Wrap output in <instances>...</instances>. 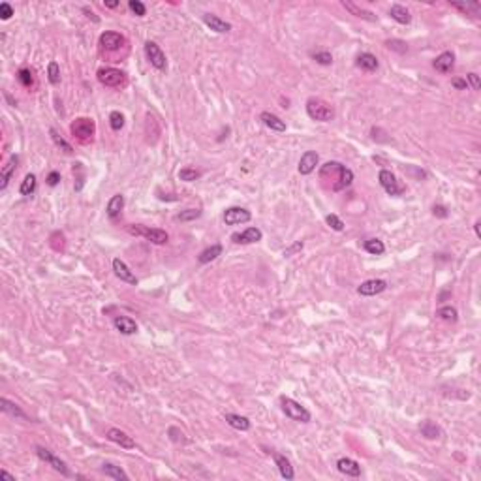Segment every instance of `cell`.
Returning <instances> with one entry per match:
<instances>
[{
  "mask_svg": "<svg viewBox=\"0 0 481 481\" xmlns=\"http://www.w3.org/2000/svg\"><path fill=\"white\" fill-rule=\"evenodd\" d=\"M320 179L333 192H340L354 183V171L340 162H327L320 167Z\"/></svg>",
  "mask_w": 481,
  "mask_h": 481,
  "instance_id": "obj_1",
  "label": "cell"
},
{
  "mask_svg": "<svg viewBox=\"0 0 481 481\" xmlns=\"http://www.w3.org/2000/svg\"><path fill=\"white\" fill-rule=\"evenodd\" d=\"M307 113H309L310 119L318 120V122H329V120H333V117H335L333 107L320 98H309V102H307Z\"/></svg>",
  "mask_w": 481,
  "mask_h": 481,
  "instance_id": "obj_2",
  "label": "cell"
},
{
  "mask_svg": "<svg viewBox=\"0 0 481 481\" xmlns=\"http://www.w3.org/2000/svg\"><path fill=\"white\" fill-rule=\"evenodd\" d=\"M280 406H282V412L290 419L299 423H309L310 421V412L304 408L301 402L293 401L290 397H280Z\"/></svg>",
  "mask_w": 481,
  "mask_h": 481,
  "instance_id": "obj_3",
  "label": "cell"
},
{
  "mask_svg": "<svg viewBox=\"0 0 481 481\" xmlns=\"http://www.w3.org/2000/svg\"><path fill=\"white\" fill-rule=\"evenodd\" d=\"M70 132H72L73 138H77L81 143H89L93 141V136L96 132V124H94L93 119H86V117H79L75 119L70 126Z\"/></svg>",
  "mask_w": 481,
  "mask_h": 481,
  "instance_id": "obj_4",
  "label": "cell"
},
{
  "mask_svg": "<svg viewBox=\"0 0 481 481\" xmlns=\"http://www.w3.org/2000/svg\"><path fill=\"white\" fill-rule=\"evenodd\" d=\"M128 231L132 235H141V237H145L147 241H151L154 244H165L169 241V235L164 230H156V228H145V226L134 224L128 226Z\"/></svg>",
  "mask_w": 481,
  "mask_h": 481,
  "instance_id": "obj_5",
  "label": "cell"
},
{
  "mask_svg": "<svg viewBox=\"0 0 481 481\" xmlns=\"http://www.w3.org/2000/svg\"><path fill=\"white\" fill-rule=\"evenodd\" d=\"M98 81L106 86H122L126 83V73L117 68H102L98 70Z\"/></svg>",
  "mask_w": 481,
  "mask_h": 481,
  "instance_id": "obj_6",
  "label": "cell"
},
{
  "mask_svg": "<svg viewBox=\"0 0 481 481\" xmlns=\"http://www.w3.org/2000/svg\"><path fill=\"white\" fill-rule=\"evenodd\" d=\"M145 55H147V60L151 62V66H154L156 70L164 72L165 68H167L165 55H164V51L160 49L158 43H154V41H147V43H145Z\"/></svg>",
  "mask_w": 481,
  "mask_h": 481,
  "instance_id": "obj_7",
  "label": "cell"
},
{
  "mask_svg": "<svg viewBox=\"0 0 481 481\" xmlns=\"http://www.w3.org/2000/svg\"><path fill=\"white\" fill-rule=\"evenodd\" d=\"M36 453H38V457H40L41 461H46L49 466L53 468V470H57V472H60L62 475H66V477H70V470H68V466H66V462L64 461H60L59 457L57 455H53L49 449H46V448H36Z\"/></svg>",
  "mask_w": 481,
  "mask_h": 481,
  "instance_id": "obj_8",
  "label": "cell"
},
{
  "mask_svg": "<svg viewBox=\"0 0 481 481\" xmlns=\"http://www.w3.org/2000/svg\"><path fill=\"white\" fill-rule=\"evenodd\" d=\"M378 181H380L382 188L387 192L389 196H401L402 192L406 190V188H404L402 185H399L397 177L391 171H387V169H382V171H380V175H378Z\"/></svg>",
  "mask_w": 481,
  "mask_h": 481,
  "instance_id": "obj_9",
  "label": "cell"
},
{
  "mask_svg": "<svg viewBox=\"0 0 481 481\" xmlns=\"http://www.w3.org/2000/svg\"><path fill=\"white\" fill-rule=\"evenodd\" d=\"M252 214L243 207H230L226 209L224 212V222L228 226H237V224H244V222H250Z\"/></svg>",
  "mask_w": 481,
  "mask_h": 481,
  "instance_id": "obj_10",
  "label": "cell"
},
{
  "mask_svg": "<svg viewBox=\"0 0 481 481\" xmlns=\"http://www.w3.org/2000/svg\"><path fill=\"white\" fill-rule=\"evenodd\" d=\"M385 288H387V282H385V280H382V278H372V280H365V282L357 288V291H359V295L370 297V295H378V293L385 291Z\"/></svg>",
  "mask_w": 481,
  "mask_h": 481,
  "instance_id": "obj_11",
  "label": "cell"
},
{
  "mask_svg": "<svg viewBox=\"0 0 481 481\" xmlns=\"http://www.w3.org/2000/svg\"><path fill=\"white\" fill-rule=\"evenodd\" d=\"M113 271H115V275H117L122 282L132 284V286L138 284V277L134 275L132 271H130V267H128L120 257H115V259H113Z\"/></svg>",
  "mask_w": 481,
  "mask_h": 481,
  "instance_id": "obj_12",
  "label": "cell"
},
{
  "mask_svg": "<svg viewBox=\"0 0 481 481\" xmlns=\"http://www.w3.org/2000/svg\"><path fill=\"white\" fill-rule=\"evenodd\" d=\"M124 46V38L119 32H104L100 36V47L106 51H117Z\"/></svg>",
  "mask_w": 481,
  "mask_h": 481,
  "instance_id": "obj_13",
  "label": "cell"
},
{
  "mask_svg": "<svg viewBox=\"0 0 481 481\" xmlns=\"http://www.w3.org/2000/svg\"><path fill=\"white\" fill-rule=\"evenodd\" d=\"M261 237H264L261 230H257V228H248V230H244L243 233H233V235H231V241L237 243V244H252V243L261 241Z\"/></svg>",
  "mask_w": 481,
  "mask_h": 481,
  "instance_id": "obj_14",
  "label": "cell"
},
{
  "mask_svg": "<svg viewBox=\"0 0 481 481\" xmlns=\"http://www.w3.org/2000/svg\"><path fill=\"white\" fill-rule=\"evenodd\" d=\"M336 468H338L340 474L349 475V477H359V475H361V464H359L357 461H354V459H349V457L338 459Z\"/></svg>",
  "mask_w": 481,
  "mask_h": 481,
  "instance_id": "obj_15",
  "label": "cell"
},
{
  "mask_svg": "<svg viewBox=\"0 0 481 481\" xmlns=\"http://www.w3.org/2000/svg\"><path fill=\"white\" fill-rule=\"evenodd\" d=\"M318 162H320V156H318L316 151H307L299 160V173L301 175H310V173L316 169Z\"/></svg>",
  "mask_w": 481,
  "mask_h": 481,
  "instance_id": "obj_16",
  "label": "cell"
},
{
  "mask_svg": "<svg viewBox=\"0 0 481 481\" xmlns=\"http://www.w3.org/2000/svg\"><path fill=\"white\" fill-rule=\"evenodd\" d=\"M107 438L111 442H115V444H119L120 448H124V449L136 448V442H134L132 436H128L124 430H120V428H109V430H107Z\"/></svg>",
  "mask_w": 481,
  "mask_h": 481,
  "instance_id": "obj_17",
  "label": "cell"
},
{
  "mask_svg": "<svg viewBox=\"0 0 481 481\" xmlns=\"http://www.w3.org/2000/svg\"><path fill=\"white\" fill-rule=\"evenodd\" d=\"M203 23L209 28H211V30H214V32H218V34H224V32H230V30H231L230 23H226L224 19H220L218 15L205 14L203 15Z\"/></svg>",
  "mask_w": 481,
  "mask_h": 481,
  "instance_id": "obj_18",
  "label": "cell"
},
{
  "mask_svg": "<svg viewBox=\"0 0 481 481\" xmlns=\"http://www.w3.org/2000/svg\"><path fill=\"white\" fill-rule=\"evenodd\" d=\"M432 66L442 73H449L455 66V55L451 51H444L442 55L436 57V60L432 62Z\"/></svg>",
  "mask_w": 481,
  "mask_h": 481,
  "instance_id": "obj_19",
  "label": "cell"
},
{
  "mask_svg": "<svg viewBox=\"0 0 481 481\" xmlns=\"http://www.w3.org/2000/svg\"><path fill=\"white\" fill-rule=\"evenodd\" d=\"M17 164H19V156H12L6 164L2 165V171H0V190H4L8 186V183L12 181V175H14Z\"/></svg>",
  "mask_w": 481,
  "mask_h": 481,
  "instance_id": "obj_20",
  "label": "cell"
},
{
  "mask_svg": "<svg viewBox=\"0 0 481 481\" xmlns=\"http://www.w3.org/2000/svg\"><path fill=\"white\" fill-rule=\"evenodd\" d=\"M259 119L264 120V124L267 126V128H271V130H275V132H286V122H284L280 117H277L275 113L264 111L259 115Z\"/></svg>",
  "mask_w": 481,
  "mask_h": 481,
  "instance_id": "obj_21",
  "label": "cell"
},
{
  "mask_svg": "<svg viewBox=\"0 0 481 481\" xmlns=\"http://www.w3.org/2000/svg\"><path fill=\"white\" fill-rule=\"evenodd\" d=\"M113 323H115L117 331H120L122 335H134V333L138 331V323L128 316H117L113 320Z\"/></svg>",
  "mask_w": 481,
  "mask_h": 481,
  "instance_id": "obj_22",
  "label": "cell"
},
{
  "mask_svg": "<svg viewBox=\"0 0 481 481\" xmlns=\"http://www.w3.org/2000/svg\"><path fill=\"white\" fill-rule=\"evenodd\" d=\"M357 68H361V70H367V72H376L378 70V66H380V62H378V59H376L374 55L370 53H361L359 57H357Z\"/></svg>",
  "mask_w": 481,
  "mask_h": 481,
  "instance_id": "obj_23",
  "label": "cell"
},
{
  "mask_svg": "<svg viewBox=\"0 0 481 481\" xmlns=\"http://www.w3.org/2000/svg\"><path fill=\"white\" fill-rule=\"evenodd\" d=\"M342 6L348 10L349 14L352 15H356V17H361V19H365V21H376L378 17H376L372 12H369V10H363V8H359L357 4H354V2H349V0H344L342 2Z\"/></svg>",
  "mask_w": 481,
  "mask_h": 481,
  "instance_id": "obj_24",
  "label": "cell"
},
{
  "mask_svg": "<svg viewBox=\"0 0 481 481\" xmlns=\"http://www.w3.org/2000/svg\"><path fill=\"white\" fill-rule=\"evenodd\" d=\"M275 462H277L278 466V472H280V475H282L284 479H293V475H295V472H293V466H291V462L284 457V455H275Z\"/></svg>",
  "mask_w": 481,
  "mask_h": 481,
  "instance_id": "obj_25",
  "label": "cell"
},
{
  "mask_svg": "<svg viewBox=\"0 0 481 481\" xmlns=\"http://www.w3.org/2000/svg\"><path fill=\"white\" fill-rule=\"evenodd\" d=\"M389 15H391L397 23H401V25H408L410 21H412L410 12L404 6H401V4H393L391 10H389Z\"/></svg>",
  "mask_w": 481,
  "mask_h": 481,
  "instance_id": "obj_26",
  "label": "cell"
},
{
  "mask_svg": "<svg viewBox=\"0 0 481 481\" xmlns=\"http://www.w3.org/2000/svg\"><path fill=\"white\" fill-rule=\"evenodd\" d=\"M226 421H228V425H230V427L237 428V430H248V428H250V419H248V417H244V415L226 414Z\"/></svg>",
  "mask_w": 481,
  "mask_h": 481,
  "instance_id": "obj_27",
  "label": "cell"
},
{
  "mask_svg": "<svg viewBox=\"0 0 481 481\" xmlns=\"http://www.w3.org/2000/svg\"><path fill=\"white\" fill-rule=\"evenodd\" d=\"M122 209H124V196H122V194H117V196H113V198L109 199V203H107V216L117 218Z\"/></svg>",
  "mask_w": 481,
  "mask_h": 481,
  "instance_id": "obj_28",
  "label": "cell"
},
{
  "mask_svg": "<svg viewBox=\"0 0 481 481\" xmlns=\"http://www.w3.org/2000/svg\"><path fill=\"white\" fill-rule=\"evenodd\" d=\"M419 430H421V434L425 436L427 440H436V438H440V434H442L440 427H438L436 423L430 421V419L423 421L421 425H419Z\"/></svg>",
  "mask_w": 481,
  "mask_h": 481,
  "instance_id": "obj_29",
  "label": "cell"
},
{
  "mask_svg": "<svg viewBox=\"0 0 481 481\" xmlns=\"http://www.w3.org/2000/svg\"><path fill=\"white\" fill-rule=\"evenodd\" d=\"M0 408H2V412L4 414H10L12 417H19V419H27V414L23 412V410L17 406V404H14V402H10L8 399H0Z\"/></svg>",
  "mask_w": 481,
  "mask_h": 481,
  "instance_id": "obj_30",
  "label": "cell"
},
{
  "mask_svg": "<svg viewBox=\"0 0 481 481\" xmlns=\"http://www.w3.org/2000/svg\"><path fill=\"white\" fill-rule=\"evenodd\" d=\"M102 474H106L107 477H113V479H119V481L128 479V475H126V472L122 468L115 466V464H109V462H106V464L102 466Z\"/></svg>",
  "mask_w": 481,
  "mask_h": 481,
  "instance_id": "obj_31",
  "label": "cell"
},
{
  "mask_svg": "<svg viewBox=\"0 0 481 481\" xmlns=\"http://www.w3.org/2000/svg\"><path fill=\"white\" fill-rule=\"evenodd\" d=\"M220 254H222V244H212V246L205 248V250L199 254L198 259H199V264H209L212 259H216Z\"/></svg>",
  "mask_w": 481,
  "mask_h": 481,
  "instance_id": "obj_32",
  "label": "cell"
},
{
  "mask_svg": "<svg viewBox=\"0 0 481 481\" xmlns=\"http://www.w3.org/2000/svg\"><path fill=\"white\" fill-rule=\"evenodd\" d=\"M36 175H32V173H28L27 177L23 179V183H21V186H19V192H21V196H32L34 194V190H36Z\"/></svg>",
  "mask_w": 481,
  "mask_h": 481,
  "instance_id": "obj_33",
  "label": "cell"
},
{
  "mask_svg": "<svg viewBox=\"0 0 481 481\" xmlns=\"http://www.w3.org/2000/svg\"><path fill=\"white\" fill-rule=\"evenodd\" d=\"M365 250L369 252V254H372V256H382L383 252H385V244L380 241V239H369V241H365Z\"/></svg>",
  "mask_w": 481,
  "mask_h": 481,
  "instance_id": "obj_34",
  "label": "cell"
},
{
  "mask_svg": "<svg viewBox=\"0 0 481 481\" xmlns=\"http://www.w3.org/2000/svg\"><path fill=\"white\" fill-rule=\"evenodd\" d=\"M436 316L440 318V320H444V322L455 323L459 320V312H457L455 307H442V309H438Z\"/></svg>",
  "mask_w": 481,
  "mask_h": 481,
  "instance_id": "obj_35",
  "label": "cell"
},
{
  "mask_svg": "<svg viewBox=\"0 0 481 481\" xmlns=\"http://www.w3.org/2000/svg\"><path fill=\"white\" fill-rule=\"evenodd\" d=\"M199 177H201V171H199V169H194V167H183V169L179 171V179H181V181H186V183H194V181H198Z\"/></svg>",
  "mask_w": 481,
  "mask_h": 481,
  "instance_id": "obj_36",
  "label": "cell"
},
{
  "mask_svg": "<svg viewBox=\"0 0 481 481\" xmlns=\"http://www.w3.org/2000/svg\"><path fill=\"white\" fill-rule=\"evenodd\" d=\"M451 6L457 8V10H461V12H464V14H468V12L477 14V12L481 10V4H477V2H451Z\"/></svg>",
  "mask_w": 481,
  "mask_h": 481,
  "instance_id": "obj_37",
  "label": "cell"
},
{
  "mask_svg": "<svg viewBox=\"0 0 481 481\" xmlns=\"http://www.w3.org/2000/svg\"><path fill=\"white\" fill-rule=\"evenodd\" d=\"M109 124H111V128L115 132H119L120 128L124 126V115L120 111H111L109 113Z\"/></svg>",
  "mask_w": 481,
  "mask_h": 481,
  "instance_id": "obj_38",
  "label": "cell"
},
{
  "mask_svg": "<svg viewBox=\"0 0 481 481\" xmlns=\"http://www.w3.org/2000/svg\"><path fill=\"white\" fill-rule=\"evenodd\" d=\"M312 59L316 60L318 64H322V66L333 64V57H331L329 51H314V53H312Z\"/></svg>",
  "mask_w": 481,
  "mask_h": 481,
  "instance_id": "obj_39",
  "label": "cell"
},
{
  "mask_svg": "<svg viewBox=\"0 0 481 481\" xmlns=\"http://www.w3.org/2000/svg\"><path fill=\"white\" fill-rule=\"evenodd\" d=\"M17 81H19L23 86H32V83H34L32 72L27 70V68H21L19 72H17Z\"/></svg>",
  "mask_w": 481,
  "mask_h": 481,
  "instance_id": "obj_40",
  "label": "cell"
},
{
  "mask_svg": "<svg viewBox=\"0 0 481 481\" xmlns=\"http://www.w3.org/2000/svg\"><path fill=\"white\" fill-rule=\"evenodd\" d=\"M49 134H51V138H53L55 145L60 147V149H62V151H64V152H72V145L68 143L66 139H62V138H60L59 132H57L55 128H51V130H49Z\"/></svg>",
  "mask_w": 481,
  "mask_h": 481,
  "instance_id": "obj_41",
  "label": "cell"
},
{
  "mask_svg": "<svg viewBox=\"0 0 481 481\" xmlns=\"http://www.w3.org/2000/svg\"><path fill=\"white\" fill-rule=\"evenodd\" d=\"M47 73H49V83H51V85H59L60 83V68L57 62H49Z\"/></svg>",
  "mask_w": 481,
  "mask_h": 481,
  "instance_id": "obj_42",
  "label": "cell"
},
{
  "mask_svg": "<svg viewBox=\"0 0 481 481\" xmlns=\"http://www.w3.org/2000/svg\"><path fill=\"white\" fill-rule=\"evenodd\" d=\"M201 216V211L199 209H186V211L179 212L177 214V220H181V222H188V220H196V218Z\"/></svg>",
  "mask_w": 481,
  "mask_h": 481,
  "instance_id": "obj_43",
  "label": "cell"
},
{
  "mask_svg": "<svg viewBox=\"0 0 481 481\" xmlns=\"http://www.w3.org/2000/svg\"><path fill=\"white\" fill-rule=\"evenodd\" d=\"M325 222L329 224L331 230H335V231H342L344 230V222L338 216H336V214H327V216H325Z\"/></svg>",
  "mask_w": 481,
  "mask_h": 481,
  "instance_id": "obj_44",
  "label": "cell"
},
{
  "mask_svg": "<svg viewBox=\"0 0 481 481\" xmlns=\"http://www.w3.org/2000/svg\"><path fill=\"white\" fill-rule=\"evenodd\" d=\"M128 8H130V10H132V12L138 15V17H143V15L147 14L145 4H143V2H139V0H130V2H128Z\"/></svg>",
  "mask_w": 481,
  "mask_h": 481,
  "instance_id": "obj_45",
  "label": "cell"
},
{
  "mask_svg": "<svg viewBox=\"0 0 481 481\" xmlns=\"http://www.w3.org/2000/svg\"><path fill=\"white\" fill-rule=\"evenodd\" d=\"M385 46L389 47V49H393V51H397V53H406L408 51V46L404 43L402 40H387L385 41Z\"/></svg>",
  "mask_w": 481,
  "mask_h": 481,
  "instance_id": "obj_46",
  "label": "cell"
},
{
  "mask_svg": "<svg viewBox=\"0 0 481 481\" xmlns=\"http://www.w3.org/2000/svg\"><path fill=\"white\" fill-rule=\"evenodd\" d=\"M51 246H53L55 250H62V248H64V235H62L60 231H55L53 235H51Z\"/></svg>",
  "mask_w": 481,
  "mask_h": 481,
  "instance_id": "obj_47",
  "label": "cell"
},
{
  "mask_svg": "<svg viewBox=\"0 0 481 481\" xmlns=\"http://www.w3.org/2000/svg\"><path fill=\"white\" fill-rule=\"evenodd\" d=\"M12 15H14V8L10 6L8 2H2V4H0V19L8 21Z\"/></svg>",
  "mask_w": 481,
  "mask_h": 481,
  "instance_id": "obj_48",
  "label": "cell"
},
{
  "mask_svg": "<svg viewBox=\"0 0 481 481\" xmlns=\"http://www.w3.org/2000/svg\"><path fill=\"white\" fill-rule=\"evenodd\" d=\"M466 79H468V83L472 85V89H474V91H479V89H481V81H479V75H477V73H474V72L468 73Z\"/></svg>",
  "mask_w": 481,
  "mask_h": 481,
  "instance_id": "obj_49",
  "label": "cell"
},
{
  "mask_svg": "<svg viewBox=\"0 0 481 481\" xmlns=\"http://www.w3.org/2000/svg\"><path fill=\"white\" fill-rule=\"evenodd\" d=\"M60 183V173L59 171H51L47 175V185L49 186H57Z\"/></svg>",
  "mask_w": 481,
  "mask_h": 481,
  "instance_id": "obj_50",
  "label": "cell"
},
{
  "mask_svg": "<svg viewBox=\"0 0 481 481\" xmlns=\"http://www.w3.org/2000/svg\"><path fill=\"white\" fill-rule=\"evenodd\" d=\"M432 212H434V216H440V218H448V209L444 207V205H434V209H432Z\"/></svg>",
  "mask_w": 481,
  "mask_h": 481,
  "instance_id": "obj_51",
  "label": "cell"
},
{
  "mask_svg": "<svg viewBox=\"0 0 481 481\" xmlns=\"http://www.w3.org/2000/svg\"><path fill=\"white\" fill-rule=\"evenodd\" d=\"M301 248H303V243H301V241H297L293 246H290L288 250H284V256H291V254H295V252L301 250Z\"/></svg>",
  "mask_w": 481,
  "mask_h": 481,
  "instance_id": "obj_52",
  "label": "cell"
},
{
  "mask_svg": "<svg viewBox=\"0 0 481 481\" xmlns=\"http://www.w3.org/2000/svg\"><path fill=\"white\" fill-rule=\"evenodd\" d=\"M451 83H453V86L455 89H459V91H464V89L468 86V83L464 79H453Z\"/></svg>",
  "mask_w": 481,
  "mask_h": 481,
  "instance_id": "obj_53",
  "label": "cell"
},
{
  "mask_svg": "<svg viewBox=\"0 0 481 481\" xmlns=\"http://www.w3.org/2000/svg\"><path fill=\"white\" fill-rule=\"evenodd\" d=\"M0 477H4V479H8V481H15L14 475H10L6 470H0Z\"/></svg>",
  "mask_w": 481,
  "mask_h": 481,
  "instance_id": "obj_54",
  "label": "cell"
},
{
  "mask_svg": "<svg viewBox=\"0 0 481 481\" xmlns=\"http://www.w3.org/2000/svg\"><path fill=\"white\" fill-rule=\"evenodd\" d=\"M119 6V2L117 0H113V2H106V8H117Z\"/></svg>",
  "mask_w": 481,
  "mask_h": 481,
  "instance_id": "obj_55",
  "label": "cell"
},
{
  "mask_svg": "<svg viewBox=\"0 0 481 481\" xmlns=\"http://www.w3.org/2000/svg\"><path fill=\"white\" fill-rule=\"evenodd\" d=\"M474 230H475V235H477V237H479V235H481V231H479V222H475Z\"/></svg>",
  "mask_w": 481,
  "mask_h": 481,
  "instance_id": "obj_56",
  "label": "cell"
}]
</instances>
